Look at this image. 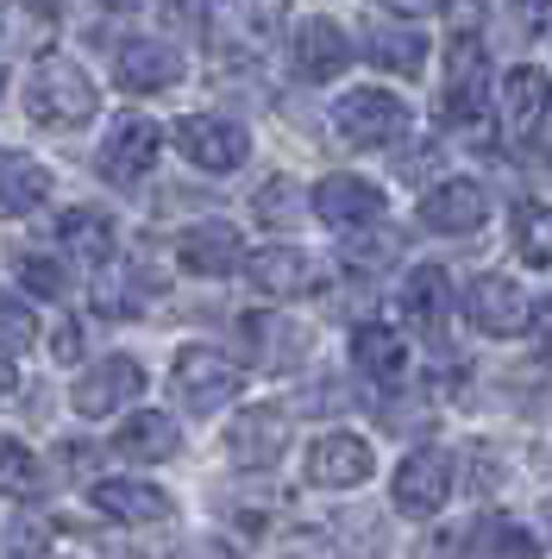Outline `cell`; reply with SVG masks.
Masks as SVG:
<instances>
[{
	"mask_svg": "<svg viewBox=\"0 0 552 559\" xmlns=\"http://www.w3.org/2000/svg\"><path fill=\"white\" fill-rule=\"evenodd\" d=\"M25 107L45 127H82V120H95V82L70 57H38L25 76Z\"/></svg>",
	"mask_w": 552,
	"mask_h": 559,
	"instance_id": "cell-1",
	"label": "cell"
},
{
	"mask_svg": "<svg viewBox=\"0 0 552 559\" xmlns=\"http://www.w3.org/2000/svg\"><path fill=\"white\" fill-rule=\"evenodd\" d=\"M239 383H245V371H239L226 353H214V346H182V353H176V365H170L176 403L195 408V415L226 408L232 396H239Z\"/></svg>",
	"mask_w": 552,
	"mask_h": 559,
	"instance_id": "cell-2",
	"label": "cell"
},
{
	"mask_svg": "<svg viewBox=\"0 0 552 559\" xmlns=\"http://www.w3.org/2000/svg\"><path fill=\"white\" fill-rule=\"evenodd\" d=\"M333 127H339L346 145H364L371 152V145H396L401 132H408V107L389 88H351L333 107Z\"/></svg>",
	"mask_w": 552,
	"mask_h": 559,
	"instance_id": "cell-3",
	"label": "cell"
},
{
	"mask_svg": "<svg viewBox=\"0 0 552 559\" xmlns=\"http://www.w3.org/2000/svg\"><path fill=\"white\" fill-rule=\"evenodd\" d=\"M176 152L189 157L195 170H207V177H226V170L245 164L251 139H245V127H232L220 114H189V120H176Z\"/></svg>",
	"mask_w": 552,
	"mask_h": 559,
	"instance_id": "cell-4",
	"label": "cell"
},
{
	"mask_svg": "<svg viewBox=\"0 0 552 559\" xmlns=\"http://www.w3.org/2000/svg\"><path fill=\"white\" fill-rule=\"evenodd\" d=\"M289 447V415L283 408H245V415H232V428H226V453L232 465H245V472H271L276 459Z\"/></svg>",
	"mask_w": 552,
	"mask_h": 559,
	"instance_id": "cell-5",
	"label": "cell"
},
{
	"mask_svg": "<svg viewBox=\"0 0 552 559\" xmlns=\"http://www.w3.org/2000/svg\"><path fill=\"white\" fill-rule=\"evenodd\" d=\"M452 497V459L421 447L396 465V509L401 515H440Z\"/></svg>",
	"mask_w": 552,
	"mask_h": 559,
	"instance_id": "cell-6",
	"label": "cell"
},
{
	"mask_svg": "<svg viewBox=\"0 0 552 559\" xmlns=\"http://www.w3.org/2000/svg\"><path fill=\"white\" fill-rule=\"evenodd\" d=\"M157 152H164V132L151 127L145 114H132V120H120V127L107 132V145H100V177L139 182V177H151Z\"/></svg>",
	"mask_w": 552,
	"mask_h": 559,
	"instance_id": "cell-7",
	"label": "cell"
},
{
	"mask_svg": "<svg viewBox=\"0 0 552 559\" xmlns=\"http://www.w3.org/2000/svg\"><path fill=\"white\" fill-rule=\"evenodd\" d=\"M176 258L195 277H232V271H245V239L226 221H201V227H189L176 239Z\"/></svg>",
	"mask_w": 552,
	"mask_h": 559,
	"instance_id": "cell-8",
	"label": "cell"
},
{
	"mask_svg": "<svg viewBox=\"0 0 552 559\" xmlns=\"http://www.w3.org/2000/svg\"><path fill=\"white\" fill-rule=\"evenodd\" d=\"M139 390H145V365L113 353V358H100L95 371L75 378V408H82V415H113V408H125Z\"/></svg>",
	"mask_w": 552,
	"mask_h": 559,
	"instance_id": "cell-9",
	"label": "cell"
},
{
	"mask_svg": "<svg viewBox=\"0 0 552 559\" xmlns=\"http://www.w3.org/2000/svg\"><path fill=\"white\" fill-rule=\"evenodd\" d=\"M465 314H471L477 333H490V340H515V333L527 328V296H521V283H508V277H477L471 289H465Z\"/></svg>",
	"mask_w": 552,
	"mask_h": 559,
	"instance_id": "cell-10",
	"label": "cell"
},
{
	"mask_svg": "<svg viewBox=\"0 0 552 559\" xmlns=\"http://www.w3.org/2000/svg\"><path fill=\"white\" fill-rule=\"evenodd\" d=\"M245 277L257 296H276V302H289V296H308L314 283H321V264L296 246H264V252L245 258Z\"/></svg>",
	"mask_w": 552,
	"mask_h": 559,
	"instance_id": "cell-11",
	"label": "cell"
},
{
	"mask_svg": "<svg viewBox=\"0 0 552 559\" xmlns=\"http://www.w3.org/2000/svg\"><path fill=\"white\" fill-rule=\"evenodd\" d=\"M371 440H358V433H321L308 447V484H321V490H351L371 478Z\"/></svg>",
	"mask_w": 552,
	"mask_h": 559,
	"instance_id": "cell-12",
	"label": "cell"
},
{
	"mask_svg": "<svg viewBox=\"0 0 552 559\" xmlns=\"http://www.w3.org/2000/svg\"><path fill=\"white\" fill-rule=\"evenodd\" d=\"M88 503L107 515V522H139V528H151V522H170L176 503L157 490V484H139V478H100L88 484Z\"/></svg>",
	"mask_w": 552,
	"mask_h": 559,
	"instance_id": "cell-13",
	"label": "cell"
},
{
	"mask_svg": "<svg viewBox=\"0 0 552 559\" xmlns=\"http://www.w3.org/2000/svg\"><path fill=\"white\" fill-rule=\"evenodd\" d=\"M314 214H321L326 227H371V221H383V189L364 177H326L321 189H314Z\"/></svg>",
	"mask_w": 552,
	"mask_h": 559,
	"instance_id": "cell-14",
	"label": "cell"
},
{
	"mask_svg": "<svg viewBox=\"0 0 552 559\" xmlns=\"http://www.w3.org/2000/svg\"><path fill=\"white\" fill-rule=\"evenodd\" d=\"M176 76H182V57H176V45H157V38H132L113 57V82H120L125 95H157Z\"/></svg>",
	"mask_w": 552,
	"mask_h": 559,
	"instance_id": "cell-15",
	"label": "cell"
},
{
	"mask_svg": "<svg viewBox=\"0 0 552 559\" xmlns=\"http://www.w3.org/2000/svg\"><path fill=\"white\" fill-rule=\"evenodd\" d=\"M289 57H296V76L301 82H333L351 63V45H346V32L333 26V20H301Z\"/></svg>",
	"mask_w": 552,
	"mask_h": 559,
	"instance_id": "cell-16",
	"label": "cell"
},
{
	"mask_svg": "<svg viewBox=\"0 0 552 559\" xmlns=\"http://www.w3.org/2000/svg\"><path fill=\"white\" fill-rule=\"evenodd\" d=\"M483 214H490V195L477 182H440L421 195V227L433 233H477Z\"/></svg>",
	"mask_w": 552,
	"mask_h": 559,
	"instance_id": "cell-17",
	"label": "cell"
},
{
	"mask_svg": "<svg viewBox=\"0 0 552 559\" xmlns=\"http://www.w3.org/2000/svg\"><path fill=\"white\" fill-rule=\"evenodd\" d=\"M547 120V70H533V63H515L508 76H502V127L527 139V132Z\"/></svg>",
	"mask_w": 552,
	"mask_h": 559,
	"instance_id": "cell-18",
	"label": "cell"
},
{
	"mask_svg": "<svg viewBox=\"0 0 552 559\" xmlns=\"http://www.w3.org/2000/svg\"><path fill=\"white\" fill-rule=\"evenodd\" d=\"M351 365L376 383H401L408 371V346H401L396 328H383V321H364V328L351 333Z\"/></svg>",
	"mask_w": 552,
	"mask_h": 559,
	"instance_id": "cell-19",
	"label": "cell"
},
{
	"mask_svg": "<svg viewBox=\"0 0 552 559\" xmlns=\"http://www.w3.org/2000/svg\"><path fill=\"white\" fill-rule=\"evenodd\" d=\"M50 195V170L38 164V157L25 152H0V214L7 221H20V214H32V207Z\"/></svg>",
	"mask_w": 552,
	"mask_h": 559,
	"instance_id": "cell-20",
	"label": "cell"
},
{
	"mask_svg": "<svg viewBox=\"0 0 552 559\" xmlns=\"http://www.w3.org/2000/svg\"><path fill=\"white\" fill-rule=\"evenodd\" d=\"M176 447H182V433H176L170 415H132V421H120V433H113V453L120 459H139V465H157V459H170Z\"/></svg>",
	"mask_w": 552,
	"mask_h": 559,
	"instance_id": "cell-21",
	"label": "cell"
},
{
	"mask_svg": "<svg viewBox=\"0 0 552 559\" xmlns=\"http://www.w3.org/2000/svg\"><path fill=\"white\" fill-rule=\"evenodd\" d=\"M57 246L82 264H107L113 258V221L100 214V207H70L63 221H57Z\"/></svg>",
	"mask_w": 552,
	"mask_h": 559,
	"instance_id": "cell-22",
	"label": "cell"
},
{
	"mask_svg": "<svg viewBox=\"0 0 552 559\" xmlns=\"http://www.w3.org/2000/svg\"><path fill=\"white\" fill-rule=\"evenodd\" d=\"M0 497H20V503L45 497V465H38L32 447H20L13 433H0Z\"/></svg>",
	"mask_w": 552,
	"mask_h": 559,
	"instance_id": "cell-23",
	"label": "cell"
},
{
	"mask_svg": "<svg viewBox=\"0 0 552 559\" xmlns=\"http://www.w3.org/2000/svg\"><path fill=\"white\" fill-rule=\"evenodd\" d=\"M401 308H408L415 328H440V314H446V271H440V264L408 271V283H401Z\"/></svg>",
	"mask_w": 552,
	"mask_h": 559,
	"instance_id": "cell-24",
	"label": "cell"
},
{
	"mask_svg": "<svg viewBox=\"0 0 552 559\" xmlns=\"http://www.w3.org/2000/svg\"><path fill=\"white\" fill-rule=\"evenodd\" d=\"M508 233H515L521 264H552V207L547 202H521L515 221H508Z\"/></svg>",
	"mask_w": 552,
	"mask_h": 559,
	"instance_id": "cell-25",
	"label": "cell"
},
{
	"mask_svg": "<svg viewBox=\"0 0 552 559\" xmlns=\"http://www.w3.org/2000/svg\"><path fill=\"white\" fill-rule=\"evenodd\" d=\"M477 554L483 559H540V547H533V534H521L508 515H483V522H477Z\"/></svg>",
	"mask_w": 552,
	"mask_h": 559,
	"instance_id": "cell-26",
	"label": "cell"
},
{
	"mask_svg": "<svg viewBox=\"0 0 552 559\" xmlns=\"http://www.w3.org/2000/svg\"><path fill=\"white\" fill-rule=\"evenodd\" d=\"M371 63H383V70H401V76H415L421 70V57H427V45H421V32H371Z\"/></svg>",
	"mask_w": 552,
	"mask_h": 559,
	"instance_id": "cell-27",
	"label": "cell"
},
{
	"mask_svg": "<svg viewBox=\"0 0 552 559\" xmlns=\"http://www.w3.org/2000/svg\"><path fill=\"white\" fill-rule=\"evenodd\" d=\"M13 277L25 283V289H32V296H50V302H57V296H63V264H57V258H45V252H13Z\"/></svg>",
	"mask_w": 552,
	"mask_h": 559,
	"instance_id": "cell-28",
	"label": "cell"
},
{
	"mask_svg": "<svg viewBox=\"0 0 552 559\" xmlns=\"http://www.w3.org/2000/svg\"><path fill=\"white\" fill-rule=\"evenodd\" d=\"M283 559H364V554H351L333 528H301L283 540Z\"/></svg>",
	"mask_w": 552,
	"mask_h": 559,
	"instance_id": "cell-29",
	"label": "cell"
},
{
	"mask_svg": "<svg viewBox=\"0 0 552 559\" xmlns=\"http://www.w3.org/2000/svg\"><path fill=\"white\" fill-rule=\"evenodd\" d=\"M257 221L264 227H289V221H301V202H296V182H264L257 189Z\"/></svg>",
	"mask_w": 552,
	"mask_h": 559,
	"instance_id": "cell-30",
	"label": "cell"
},
{
	"mask_svg": "<svg viewBox=\"0 0 552 559\" xmlns=\"http://www.w3.org/2000/svg\"><path fill=\"white\" fill-rule=\"evenodd\" d=\"M32 340H38L32 308H25L20 296H0V346H7V353H20V346H32Z\"/></svg>",
	"mask_w": 552,
	"mask_h": 559,
	"instance_id": "cell-31",
	"label": "cell"
},
{
	"mask_svg": "<svg viewBox=\"0 0 552 559\" xmlns=\"http://www.w3.org/2000/svg\"><path fill=\"white\" fill-rule=\"evenodd\" d=\"M7 554H13V559L50 554V515H20V522L7 528Z\"/></svg>",
	"mask_w": 552,
	"mask_h": 559,
	"instance_id": "cell-32",
	"label": "cell"
},
{
	"mask_svg": "<svg viewBox=\"0 0 552 559\" xmlns=\"http://www.w3.org/2000/svg\"><path fill=\"white\" fill-rule=\"evenodd\" d=\"M50 353L63 358V365H75V358H82V328H75V321H57V333H50Z\"/></svg>",
	"mask_w": 552,
	"mask_h": 559,
	"instance_id": "cell-33",
	"label": "cell"
},
{
	"mask_svg": "<svg viewBox=\"0 0 552 559\" xmlns=\"http://www.w3.org/2000/svg\"><path fill=\"white\" fill-rule=\"evenodd\" d=\"M527 328H533V346L552 358V296H547L540 308H527Z\"/></svg>",
	"mask_w": 552,
	"mask_h": 559,
	"instance_id": "cell-34",
	"label": "cell"
},
{
	"mask_svg": "<svg viewBox=\"0 0 552 559\" xmlns=\"http://www.w3.org/2000/svg\"><path fill=\"white\" fill-rule=\"evenodd\" d=\"M88 465H95V447H63V472H70V478H82Z\"/></svg>",
	"mask_w": 552,
	"mask_h": 559,
	"instance_id": "cell-35",
	"label": "cell"
},
{
	"mask_svg": "<svg viewBox=\"0 0 552 559\" xmlns=\"http://www.w3.org/2000/svg\"><path fill=\"white\" fill-rule=\"evenodd\" d=\"M446 13L458 26H477V13H483V0H446Z\"/></svg>",
	"mask_w": 552,
	"mask_h": 559,
	"instance_id": "cell-36",
	"label": "cell"
},
{
	"mask_svg": "<svg viewBox=\"0 0 552 559\" xmlns=\"http://www.w3.org/2000/svg\"><path fill=\"white\" fill-rule=\"evenodd\" d=\"M13 383H20V365H13V353H7V346H0V396H7Z\"/></svg>",
	"mask_w": 552,
	"mask_h": 559,
	"instance_id": "cell-37",
	"label": "cell"
},
{
	"mask_svg": "<svg viewBox=\"0 0 552 559\" xmlns=\"http://www.w3.org/2000/svg\"><path fill=\"white\" fill-rule=\"evenodd\" d=\"M383 7H389V13H408V20H415V13H427V7H433V0H383Z\"/></svg>",
	"mask_w": 552,
	"mask_h": 559,
	"instance_id": "cell-38",
	"label": "cell"
},
{
	"mask_svg": "<svg viewBox=\"0 0 552 559\" xmlns=\"http://www.w3.org/2000/svg\"><path fill=\"white\" fill-rule=\"evenodd\" d=\"M176 559H226V554H220V547H214V540H201V547H182V554H176Z\"/></svg>",
	"mask_w": 552,
	"mask_h": 559,
	"instance_id": "cell-39",
	"label": "cell"
},
{
	"mask_svg": "<svg viewBox=\"0 0 552 559\" xmlns=\"http://www.w3.org/2000/svg\"><path fill=\"white\" fill-rule=\"evenodd\" d=\"M107 559H139V554H132V547H107Z\"/></svg>",
	"mask_w": 552,
	"mask_h": 559,
	"instance_id": "cell-40",
	"label": "cell"
},
{
	"mask_svg": "<svg viewBox=\"0 0 552 559\" xmlns=\"http://www.w3.org/2000/svg\"><path fill=\"white\" fill-rule=\"evenodd\" d=\"M515 7H527V13H533V7H547V0H515Z\"/></svg>",
	"mask_w": 552,
	"mask_h": 559,
	"instance_id": "cell-41",
	"label": "cell"
},
{
	"mask_svg": "<svg viewBox=\"0 0 552 559\" xmlns=\"http://www.w3.org/2000/svg\"><path fill=\"white\" fill-rule=\"evenodd\" d=\"M113 7H139V0H113Z\"/></svg>",
	"mask_w": 552,
	"mask_h": 559,
	"instance_id": "cell-42",
	"label": "cell"
},
{
	"mask_svg": "<svg viewBox=\"0 0 552 559\" xmlns=\"http://www.w3.org/2000/svg\"><path fill=\"white\" fill-rule=\"evenodd\" d=\"M0 88H7V70H0Z\"/></svg>",
	"mask_w": 552,
	"mask_h": 559,
	"instance_id": "cell-43",
	"label": "cell"
}]
</instances>
